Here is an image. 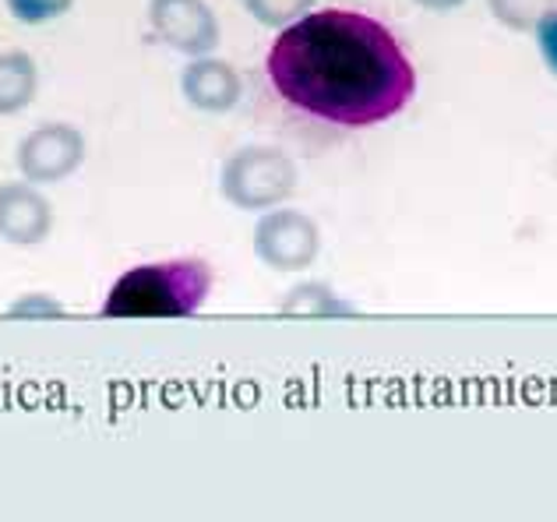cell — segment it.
Listing matches in <instances>:
<instances>
[{
    "label": "cell",
    "instance_id": "obj_5",
    "mask_svg": "<svg viewBox=\"0 0 557 522\" xmlns=\"http://www.w3.org/2000/svg\"><path fill=\"white\" fill-rule=\"evenodd\" d=\"M85 163V135L71 121H42L18 141L14 166L39 187L61 184Z\"/></svg>",
    "mask_w": 557,
    "mask_h": 522
},
{
    "label": "cell",
    "instance_id": "obj_1",
    "mask_svg": "<svg viewBox=\"0 0 557 522\" xmlns=\"http://www.w3.org/2000/svg\"><path fill=\"white\" fill-rule=\"evenodd\" d=\"M265 75L293 113L349 130L399 117L417 96V67L399 36L354 8H311L278 28Z\"/></svg>",
    "mask_w": 557,
    "mask_h": 522
},
{
    "label": "cell",
    "instance_id": "obj_9",
    "mask_svg": "<svg viewBox=\"0 0 557 522\" xmlns=\"http://www.w3.org/2000/svg\"><path fill=\"white\" fill-rule=\"evenodd\" d=\"M39 92V64L25 50H0V117L33 107Z\"/></svg>",
    "mask_w": 557,
    "mask_h": 522
},
{
    "label": "cell",
    "instance_id": "obj_13",
    "mask_svg": "<svg viewBox=\"0 0 557 522\" xmlns=\"http://www.w3.org/2000/svg\"><path fill=\"white\" fill-rule=\"evenodd\" d=\"M8 14L25 28H42L75 8V0H4Z\"/></svg>",
    "mask_w": 557,
    "mask_h": 522
},
{
    "label": "cell",
    "instance_id": "obj_11",
    "mask_svg": "<svg viewBox=\"0 0 557 522\" xmlns=\"http://www.w3.org/2000/svg\"><path fill=\"white\" fill-rule=\"evenodd\" d=\"M557 8V0H487V11L494 22L508 28V33H533V25L544 14Z\"/></svg>",
    "mask_w": 557,
    "mask_h": 522
},
{
    "label": "cell",
    "instance_id": "obj_14",
    "mask_svg": "<svg viewBox=\"0 0 557 522\" xmlns=\"http://www.w3.org/2000/svg\"><path fill=\"white\" fill-rule=\"evenodd\" d=\"M8 314L11 318H61L64 303L57 300L53 294H22V297L11 300Z\"/></svg>",
    "mask_w": 557,
    "mask_h": 522
},
{
    "label": "cell",
    "instance_id": "obj_3",
    "mask_svg": "<svg viewBox=\"0 0 557 522\" xmlns=\"http://www.w3.org/2000/svg\"><path fill=\"white\" fill-rule=\"evenodd\" d=\"M297 191V163L275 145H240L219 170V195L240 212L286 206Z\"/></svg>",
    "mask_w": 557,
    "mask_h": 522
},
{
    "label": "cell",
    "instance_id": "obj_7",
    "mask_svg": "<svg viewBox=\"0 0 557 522\" xmlns=\"http://www.w3.org/2000/svg\"><path fill=\"white\" fill-rule=\"evenodd\" d=\"M53 234V201L33 181L0 184V240L33 251Z\"/></svg>",
    "mask_w": 557,
    "mask_h": 522
},
{
    "label": "cell",
    "instance_id": "obj_15",
    "mask_svg": "<svg viewBox=\"0 0 557 522\" xmlns=\"http://www.w3.org/2000/svg\"><path fill=\"white\" fill-rule=\"evenodd\" d=\"M533 39H536L540 57H544V64L550 67V75L557 78V8H550L544 18L533 25Z\"/></svg>",
    "mask_w": 557,
    "mask_h": 522
},
{
    "label": "cell",
    "instance_id": "obj_10",
    "mask_svg": "<svg viewBox=\"0 0 557 522\" xmlns=\"http://www.w3.org/2000/svg\"><path fill=\"white\" fill-rule=\"evenodd\" d=\"M278 314H289V318H346V314H357V308L343 294H335L329 283L307 279V283H297V286L286 289L283 300H278Z\"/></svg>",
    "mask_w": 557,
    "mask_h": 522
},
{
    "label": "cell",
    "instance_id": "obj_2",
    "mask_svg": "<svg viewBox=\"0 0 557 522\" xmlns=\"http://www.w3.org/2000/svg\"><path fill=\"white\" fill-rule=\"evenodd\" d=\"M215 272L198 254L131 265L102 297V318H195L212 297Z\"/></svg>",
    "mask_w": 557,
    "mask_h": 522
},
{
    "label": "cell",
    "instance_id": "obj_8",
    "mask_svg": "<svg viewBox=\"0 0 557 522\" xmlns=\"http://www.w3.org/2000/svg\"><path fill=\"white\" fill-rule=\"evenodd\" d=\"M181 92L201 113H230L237 110L244 96V78L237 67L215 53L187 57L181 71Z\"/></svg>",
    "mask_w": 557,
    "mask_h": 522
},
{
    "label": "cell",
    "instance_id": "obj_6",
    "mask_svg": "<svg viewBox=\"0 0 557 522\" xmlns=\"http://www.w3.org/2000/svg\"><path fill=\"white\" fill-rule=\"evenodd\" d=\"M152 36L184 57H205L219 47V18L209 0H149Z\"/></svg>",
    "mask_w": 557,
    "mask_h": 522
},
{
    "label": "cell",
    "instance_id": "obj_12",
    "mask_svg": "<svg viewBox=\"0 0 557 522\" xmlns=\"http://www.w3.org/2000/svg\"><path fill=\"white\" fill-rule=\"evenodd\" d=\"M240 4L261 28H275L278 33V28H286L289 22H297L300 14L311 11L318 0H240Z\"/></svg>",
    "mask_w": 557,
    "mask_h": 522
},
{
    "label": "cell",
    "instance_id": "obj_16",
    "mask_svg": "<svg viewBox=\"0 0 557 522\" xmlns=\"http://www.w3.org/2000/svg\"><path fill=\"white\" fill-rule=\"evenodd\" d=\"M417 8H423V11H456V8H462L466 0H413Z\"/></svg>",
    "mask_w": 557,
    "mask_h": 522
},
{
    "label": "cell",
    "instance_id": "obj_4",
    "mask_svg": "<svg viewBox=\"0 0 557 522\" xmlns=\"http://www.w3.org/2000/svg\"><path fill=\"white\" fill-rule=\"evenodd\" d=\"M251 251L272 272H307L321 254V229L307 212L275 206L258 212Z\"/></svg>",
    "mask_w": 557,
    "mask_h": 522
}]
</instances>
